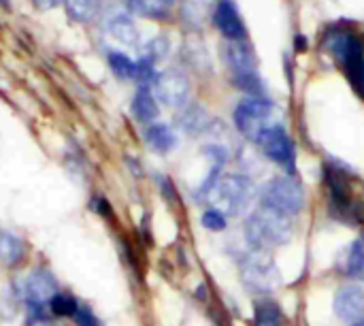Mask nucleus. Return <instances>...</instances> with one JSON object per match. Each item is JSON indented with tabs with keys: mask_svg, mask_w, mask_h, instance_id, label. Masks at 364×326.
<instances>
[{
	"mask_svg": "<svg viewBox=\"0 0 364 326\" xmlns=\"http://www.w3.org/2000/svg\"><path fill=\"white\" fill-rule=\"evenodd\" d=\"M245 237L254 250L269 252L273 248H279L290 241L292 237V222L288 216L271 209V207H260L256 209L247 222H245Z\"/></svg>",
	"mask_w": 364,
	"mask_h": 326,
	"instance_id": "1",
	"label": "nucleus"
},
{
	"mask_svg": "<svg viewBox=\"0 0 364 326\" xmlns=\"http://www.w3.org/2000/svg\"><path fill=\"white\" fill-rule=\"evenodd\" d=\"M279 120H282V111L277 109V105H273L269 98L262 96L245 98L235 109V124L239 132L254 143H258V139L269 128L279 126Z\"/></svg>",
	"mask_w": 364,
	"mask_h": 326,
	"instance_id": "2",
	"label": "nucleus"
},
{
	"mask_svg": "<svg viewBox=\"0 0 364 326\" xmlns=\"http://www.w3.org/2000/svg\"><path fill=\"white\" fill-rule=\"evenodd\" d=\"M254 194H256L254 182L245 175L232 173V175L218 179L207 196H209L211 209H218L228 218V216L243 214L254 201Z\"/></svg>",
	"mask_w": 364,
	"mask_h": 326,
	"instance_id": "3",
	"label": "nucleus"
},
{
	"mask_svg": "<svg viewBox=\"0 0 364 326\" xmlns=\"http://www.w3.org/2000/svg\"><path fill=\"white\" fill-rule=\"evenodd\" d=\"M241 280L252 293L269 295L275 293L282 284L279 269L269 252L254 250L241 263Z\"/></svg>",
	"mask_w": 364,
	"mask_h": 326,
	"instance_id": "4",
	"label": "nucleus"
},
{
	"mask_svg": "<svg viewBox=\"0 0 364 326\" xmlns=\"http://www.w3.org/2000/svg\"><path fill=\"white\" fill-rule=\"evenodd\" d=\"M262 205L284 216H296L305 207V192L292 175L273 177L262 190Z\"/></svg>",
	"mask_w": 364,
	"mask_h": 326,
	"instance_id": "5",
	"label": "nucleus"
},
{
	"mask_svg": "<svg viewBox=\"0 0 364 326\" xmlns=\"http://www.w3.org/2000/svg\"><path fill=\"white\" fill-rule=\"evenodd\" d=\"M154 96L171 109H181L190 100V81L181 70H164L154 79Z\"/></svg>",
	"mask_w": 364,
	"mask_h": 326,
	"instance_id": "6",
	"label": "nucleus"
},
{
	"mask_svg": "<svg viewBox=\"0 0 364 326\" xmlns=\"http://www.w3.org/2000/svg\"><path fill=\"white\" fill-rule=\"evenodd\" d=\"M258 147L264 152L267 158H271L275 164L284 167L288 171V175L294 173V162H296V152H294V143L288 137L286 128L273 126L269 128L260 139H258Z\"/></svg>",
	"mask_w": 364,
	"mask_h": 326,
	"instance_id": "7",
	"label": "nucleus"
},
{
	"mask_svg": "<svg viewBox=\"0 0 364 326\" xmlns=\"http://www.w3.org/2000/svg\"><path fill=\"white\" fill-rule=\"evenodd\" d=\"M55 290L58 286L53 275L47 269H34L23 282V297L30 305V312L49 310L51 299L58 295Z\"/></svg>",
	"mask_w": 364,
	"mask_h": 326,
	"instance_id": "8",
	"label": "nucleus"
},
{
	"mask_svg": "<svg viewBox=\"0 0 364 326\" xmlns=\"http://www.w3.org/2000/svg\"><path fill=\"white\" fill-rule=\"evenodd\" d=\"M224 62L232 70V77H247L256 73V53L243 41H230L224 47Z\"/></svg>",
	"mask_w": 364,
	"mask_h": 326,
	"instance_id": "9",
	"label": "nucleus"
},
{
	"mask_svg": "<svg viewBox=\"0 0 364 326\" xmlns=\"http://www.w3.org/2000/svg\"><path fill=\"white\" fill-rule=\"evenodd\" d=\"M335 314L346 322L364 318V290L358 286H341L335 295Z\"/></svg>",
	"mask_w": 364,
	"mask_h": 326,
	"instance_id": "10",
	"label": "nucleus"
},
{
	"mask_svg": "<svg viewBox=\"0 0 364 326\" xmlns=\"http://www.w3.org/2000/svg\"><path fill=\"white\" fill-rule=\"evenodd\" d=\"M213 23L228 41H243L247 30L230 0H220L213 9Z\"/></svg>",
	"mask_w": 364,
	"mask_h": 326,
	"instance_id": "11",
	"label": "nucleus"
},
{
	"mask_svg": "<svg viewBox=\"0 0 364 326\" xmlns=\"http://www.w3.org/2000/svg\"><path fill=\"white\" fill-rule=\"evenodd\" d=\"M331 53L335 56V60L346 68L348 64H352L354 60H358L364 53L363 43L358 36L350 34V32H335L331 36Z\"/></svg>",
	"mask_w": 364,
	"mask_h": 326,
	"instance_id": "12",
	"label": "nucleus"
},
{
	"mask_svg": "<svg viewBox=\"0 0 364 326\" xmlns=\"http://www.w3.org/2000/svg\"><path fill=\"white\" fill-rule=\"evenodd\" d=\"M23 256H26L23 241L13 233L0 231V265L15 267L23 261Z\"/></svg>",
	"mask_w": 364,
	"mask_h": 326,
	"instance_id": "13",
	"label": "nucleus"
},
{
	"mask_svg": "<svg viewBox=\"0 0 364 326\" xmlns=\"http://www.w3.org/2000/svg\"><path fill=\"white\" fill-rule=\"evenodd\" d=\"M171 9L173 0H128V11L147 19H164Z\"/></svg>",
	"mask_w": 364,
	"mask_h": 326,
	"instance_id": "14",
	"label": "nucleus"
},
{
	"mask_svg": "<svg viewBox=\"0 0 364 326\" xmlns=\"http://www.w3.org/2000/svg\"><path fill=\"white\" fill-rule=\"evenodd\" d=\"M179 126L188 135H200L209 128V113L200 105H190L179 115Z\"/></svg>",
	"mask_w": 364,
	"mask_h": 326,
	"instance_id": "15",
	"label": "nucleus"
},
{
	"mask_svg": "<svg viewBox=\"0 0 364 326\" xmlns=\"http://www.w3.org/2000/svg\"><path fill=\"white\" fill-rule=\"evenodd\" d=\"M109 34L122 45H136L139 43V28L128 15H117L109 21Z\"/></svg>",
	"mask_w": 364,
	"mask_h": 326,
	"instance_id": "16",
	"label": "nucleus"
},
{
	"mask_svg": "<svg viewBox=\"0 0 364 326\" xmlns=\"http://www.w3.org/2000/svg\"><path fill=\"white\" fill-rule=\"evenodd\" d=\"M132 113L139 122H154L158 117V100L156 96L147 90V88H141L136 94H134V100H132Z\"/></svg>",
	"mask_w": 364,
	"mask_h": 326,
	"instance_id": "17",
	"label": "nucleus"
},
{
	"mask_svg": "<svg viewBox=\"0 0 364 326\" xmlns=\"http://www.w3.org/2000/svg\"><path fill=\"white\" fill-rule=\"evenodd\" d=\"M145 139L160 154H166V152H171L177 145V137L171 130V126H166V124H154V126H149L147 132H145Z\"/></svg>",
	"mask_w": 364,
	"mask_h": 326,
	"instance_id": "18",
	"label": "nucleus"
},
{
	"mask_svg": "<svg viewBox=\"0 0 364 326\" xmlns=\"http://www.w3.org/2000/svg\"><path fill=\"white\" fill-rule=\"evenodd\" d=\"M341 271L348 278H363L364 275V243L354 241L341 258Z\"/></svg>",
	"mask_w": 364,
	"mask_h": 326,
	"instance_id": "19",
	"label": "nucleus"
},
{
	"mask_svg": "<svg viewBox=\"0 0 364 326\" xmlns=\"http://www.w3.org/2000/svg\"><path fill=\"white\" fill-rule=\"evenodd\" d=\"M66 13L79 21V23H90L96 19L98 9H100V0H64Z\"/></svg>",
	"mask_w": 364,
	"mask_h": 326,
	"instance_id": "20",
	"label": "nucleus"
},
{
	"mask_svg": "<svg viewBox=\"0 0 364 326\" xmlns=\"http://www.w3.org/2000/svg\"><path fill=\"white\" fill-rule=\"evenodd\" d=\"M181 13H183V19H188L192 26H200L209 17L213 19L211 0H186L181 6Z\"/></svg>",
	"mask_w": 364,
	"mask_h": 326,
	"instance_id": "21",
	"label": "nucleus"
},
{
	"mask_svg": "<svg viewBox=\"0 0 364 326\" xmlns=\"http://www.w3.org/2000/svg\"><path fill=\"white\" fill-rule=\"evenodd\" d=\"M109 66H111L113 75L119 77V79H124V81L136 79V62H132V60H130L128 56H124V53L113 51V53L109 56Z\"/></svg>",
	"mask_w": 364,
	"mask_h": 326,
	"instance_id": "22",
	"label": "nucleus"
},
{
	"mask_svg": "<svg viewBox=\"0 0 364 326\" xmlns=\"http://www.w3.org/2000/svg\"><path fill=\"white\" fill-rule=\"evenodd\" d=\"M49 312L58 318H64V316H75L79 312V305L73 297L68 295H55L49 303Z\"/></svg>",
	"mask_w": 364,
	"mask_h": 326,
	"instance_id": "23",
	"label": "nucleus"
},
{
	"mask_svg": "<svg viewBox=\"0 0 364 326\" xmlns=\"http://www.w3.org/2000/svg\"><path fill=\"white\" fill-rule=\"evenodd\" d=\"M256 326H282V312L271 301L260 303L256 307Z\"/></svg>",
	"mask_w": 364,
	"mask_h": 326,
	"instance_id": "24",
	"label": "nucleus"
},
{
	"mask_svg": "<svg viewBox=\"0 0 364 326\" xmlns=\"http://www.w3.org/2000/svg\"><path fill=\"white\" fill-rule=\"evenodd\" d=\"M346 73H348V77H350L354 90L364 98V53L358 60H354L352 64L346 66Z\"/></svg>",
	"mask_w": 364,
	"mask_h": 326,
	"instance_id": "25",
	"label": "nucleus"
},
{
	"mask_svg": "<svg viewBox=\"0 0 364 326\" xmlns=\"http://www.w3.org/2000/svg\"><path fill=\"white\" fill-rule=\"evenodd\" d=\"M203 226L209 231H224L226 228V216L218 209H209L203 216Z\"/></svg>",
	"mask_w": 364,
	"mask_h": 326,
	"instance_id": "26",
	"label": "nucleus"
},
{
	"mask_svg": "<svg viewBox=\"0 0 364 326\" xmlns=\"http://www.w3.org/2000/svg\"><path fill=\"white\" fill-rule=\"evenodd\" d=\"M32 2H34V6L41 9V11H51V9L64 4V0H32Z\"/></svg>",
	"mask_w": 364,
	"mask_h": 326,
	"instance_id": "27",
	"label": "nucleus"
},
{
	"mask_svg": "<svg viewBox=\"0 0 364 326\" xmlns=\"http://www.w3.org/2000/svg\"><path fill=\"white\" fill-rule=\"evenodd\" d=\"M294 45H299V47H296L299 51H305V47H307V38H305V36H296V38H294Z\"/></svg>",
	"mask_w": 364,
	"mask_h": 326,
	"instance_id": "28",
	"label": "nucleus"
},
{
	"mask_svg": "<svg viewBox=\"0 0 364 326\" xmlns=\"http://www.w3.org/2000/svg\"><path fill=\"white\" fill-rule=\"evenodd\" d=\"M354 326H364V322H358V325H354Z\"/></svg>",
	"mask_w": 364,
	"mask_h": 326,
	"instance_id": "29",
	"label": "nucleus"
},
{
	"mask_svg": "<svg viewBox=\"0 0 364 326\" xmlns=\"http://www.w3.org/2000/svg\"><path fill=\"white\" fill-rule=\"evenodd\" d=\"M363 243H364V237H363Z\"/></svg>",
	"mask_w": 364,
	"mask_h": 326,
	"instance_id": "30",
	"label": "nucleus"
}]
</instances>
